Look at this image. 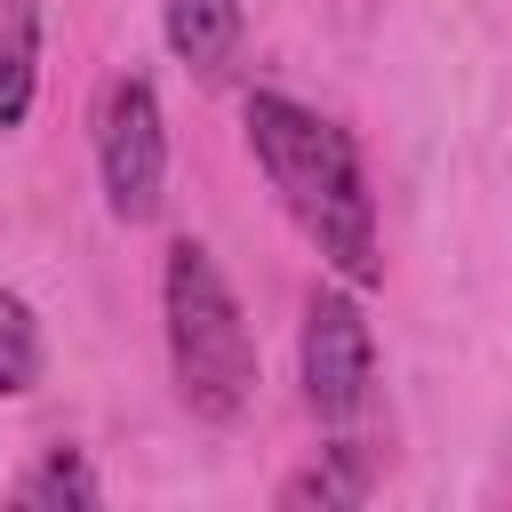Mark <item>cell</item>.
<instances>
[{
    "label": "cell",
    "instance_id": "10",
    "mask_svg": "<svg viewBox=\"0 0 512 512\" xmlns=\"http://www.w3.org/2000/svg\"><path fill=\"white\" fill-rule=\"evenodd\" d=\"M24 8H32V0H0V16H24Z\"/></svg>",
    "mask_w": 512,
    "mask_h": 512
},
{
    "label": "cell",
    "instance_id": "2",
    "mask_svg": "<svg viewBox=\"0 0 512 512\" xmlns=\"http://www.w3.org/2000/svg\"><path fill=\"white\" fill-rule=\"evenodd\" d=\"M160 304H168V368H176L184 408L208 424H232L256 392V344H248V320H240V304H232V288L200 240L168 248Z\"/></svg>",
    "mask_w": 512,
    "mask_h": 512
},
{
    "label": "cell",
    "instance_id": "6",
    "mask_svg": "<svg viewBox=\"0 0 512 512\" xmlns=\"http://www.w3.org/2000/svg\"><path fill=\"white\" fill-rule=\"evenodd\" d=\"M32 80H40V16H0V128H16L32 112Z\"/></svg>",
    "mask_w": 512,
    "mask_h": 512
},
{
    "label": "cell",
    "instance_id": "9",
    "mask_svg": "<svg viewBox=\"0 0 512 512\" xmlns=\"http://www.w3.org/2000/svg\"><path fill=\"white\" fill-rule=\"evenodd\" d=\"M360 496H368V464L352 448H328V464H312L280 488V504H360Z\"/></svg>",
    "mask_w": 512,
    "mask_h": 512
},
{
    "label": "cell",
    "instance_id": "5",
    "mask_svg": "<svg viewBox=\"0 0 512 512\" xmlns=\"http://www.w3.org/2000/svg\"><path fill=\"white\" fill-rule=\"evenodd\" d=\"M160 32L192 72H216L240 40V0H160Z\"/></svg>",
    "mask_w": 512,
    "mask_h": 512
},
{
    "label": "cell",
    "instance_id": "1",
    "mask_svg": "<svg viewBox=\"0 0 512 512\" xmlns=\"http://www.w3.org/2000/svg\"><path fill=\"white\" fill-rule=\"evenodd\" d=\"M248 144H256V168L272 176L280 208L304 224V240L352 288H368L384 272V256H376V208H368V176H360L352 136L288 96H248Z\"/></svg>",
    "mask_w": 512,
    "mask_h": 512
},
{
    "label": "cell",
    "instance_id": "4",
    "mask_svg": "<svg viewBox=\"0 0 512 512\" xmlns=\"http://www.w3.org/2000/svg\"><path fill=\"white\" fill-rule=\"evenodd\" d=\"M368 384H376V336H368L360 304L344 288H312V304H304V400H312V416L320 424L360 416Z\"/></svg>",
    "mask_w": 512,
    "mask_h": 512
},
{
    "label": "cell",
    "instance_id": "7",
    "mask_svg": "<svg viewBox=\"0 0 512 512\" xmlns=\"http://www.w3.org/2000/svg\"><path fill=\"white\" fill-rule=\"evenodd\" d=\"M16 504H96V472L80 464V448H48L16 480Z\"/></svg>",
    "mask_w": 512,
    "mask_h": 512
},
{
    "label": "cell",
    "instance_id": "3",
    "mask_svg": "<svg viewBox=\"0 0 512 512\" xmlns=\"http://www.w3.org/2000/svg\"><path fill=\"white\" fill-rule=\"evenodd\" d=\"M96 168H104V200L120 224H144L160 216V192H168V128H160V96L152 80H112L104 88V112H96Z\"/></svg>",
    "mask_w": 512,
    "mask_h": 512
},
{
    "label": "cell",
    "instance_id": "8",
    "mask_svg": "<svg viewBox=\"0 0 512 512\" xmlns=\"http://www.w3.org/2000/svg\"><path fill=\"white\" fill-rule=\"evenodd\" d=\"M40 376V328H32V304L0 288V400L8 392H32Z\"/></svg>",
    "mask_w": 512,
    "mask_h": 512
}]
</instances>
